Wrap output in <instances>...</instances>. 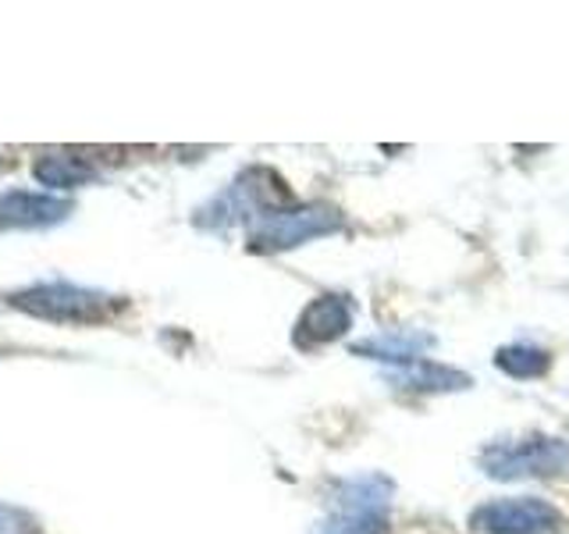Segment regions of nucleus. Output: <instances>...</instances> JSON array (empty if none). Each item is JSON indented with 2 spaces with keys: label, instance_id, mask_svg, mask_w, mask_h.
<instances>
[{
  "label": "nucleus",
  "instance_id": "1",
  "mask_svg": "<svg viewBox=\"0 0 569 534\" xmlns=\"http://www.w3.org/2000/svg\"><path fill=\"white\" fill-rule=\"evenodd\" d=\"M480 471L495 481L523 477H569V442L551 435H530L520 442H491L477 456Z\"/></svg>",
  "mask_w": 569,
  "mask_h": 534
},
{
  "label": "nucleus",
  "instance_id": "2",
  "mask_svg": "<svg viewBox=\"0 0 569 534\" xmlns=\"http://www.w3.org/2000/svg\"><path fill=\"white\" fill-rule=\"evenodd\" d=\"M467 524L477 534H551L559 531L562 513L541 495H509L470 510Z\"/></svg>",
  "mask_w": 569,
  "mask_h": 534
},
{
  "label": "nucleus",
  "instance_id": "3",
  "mask_svg": "<svg viewBox=\"0 0 569 534\" xmlns=\"http://www.w3.org/2000/svg\"><path fill=\"white\" fill-rule=\"evenodd\" d=\"M396 485L385 474L352 477L342 485L338 506L342 513L335 521L320 524L317 534H388V498Z\"/></svg>",
  "mask_w": 569,
  "mask_h": 534
},
{
  "label": "nucleus",
  "instance_id": "4",
  "mask_svg": "<svg viewBox=\"0 0 569 534\" xmlns=\"http://www.w3.org/2000/svg\"><path fill=\"white\" fill-rule=\"evenodd\" d=\"M352 328V307L342 296H320L313 299L299 317V332L296 343L299 346H325L342 338Z\"/></svg>",
  "mask_w": 569,
  "mask_h": 534
},
{
  "label": "nucleus",
  "instance_id": "5",
  "mask_svg": "<svg viewBox=\"0 0 569 534\" xmlns=\"http://www.w3.org/2000/svg\"><path fill=\"white\" fill-rule=\"evenodd\" d=\"M342 218H338L335 210L328 207H307V210H296V214H284V218L271 221L263 228V243L274 246V249H284V246H299L307 239H317V236H328V231H338Z\"/></svg>",
  "mask_w": 569,
  "mask_h": 534
},
{
  "label": "nucleus",
  "instance_id": "6",
  "mask_svg": "<svg viewBox=\"0 0 569 534\" xmlns=\"http://www.w3.org/2000/svg\"><path fill=\"white\" fill-rule=\"evenodd\" d=\"M388 382L396 388H406V392H427V396H438V392H467L473 385V378L467 370L435 364V360H427V356L417 364H409V367L391 370Z\"/></svg>",
  "mask_w": 569,
  "mask_h": 534
},
{
  "label": "nucleus",
  "instance_id": "7",
  "mask_svg": "<svg viewBox=\"0 0 569 534\" xmlns=\"http://www.w3.org/2000/svg\"><path fill=\"white\" fill-rule=\"evenodd\" d=\"M435 346V335H423V332H385V335H373L367 343H356L352 353L356 356H370V360H385V364H396V367H409L423 360V353Z\"/></svg>",
  "mask_w": 569,
  "mask_h": 534
},
{
  "label": "nucleus",
  "instance_id": "8",
  "mask_svg": "<svg viewBox=\"0 0 569 534\" xmlns=\"http://www.w3.org/2000/svg\"><path fill=\"white\" fill-rule=\"evenodd\" d=\"M495 367L509 374L516 382H530V378H545L548 367H551V353L541 346H527V343H516V346H502L495 353Z\"/></svg>",
  "mask_w": 569,
  "mask_h": 534
}]
</instances>
